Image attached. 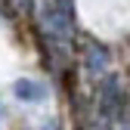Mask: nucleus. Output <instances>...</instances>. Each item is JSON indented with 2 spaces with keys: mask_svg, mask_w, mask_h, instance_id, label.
<instances>
[{
  "mask_svg": "<svg viewBox=\"0 0 130 130\" xmlns=\"http://www.w3.org/2000/svg\"><path fill=\"white\" fill-rule=\"evenodd\" d=\"M40 130H62V124H59V121H46Z\"/></svg>",
  "mask_w": 130,
  "mask_h": 130,
  "instance_id": "nucleus-3",
  "label": "nucleus"
},
{
  "mask_svg": "<svg viewBox=\"0 0 130 130\" xmlns=\"http://www.w3.org/2000/svg\"><path fill=\"white\" fill-rule=\"evenodd\" d=\"M108 62H111V53H108V46L105 43H90L87 46V56H84V68L90 74H105L108 71Z\"/></svg>",
  "mask_w": 130,
  "mask_h": 130,
  "instance_id": "nucleus-1",
  "label": "nucleus"
},
{
  "mask_svg": "<svg viewBox=\"0 0 130 130\" xmlns=\"http://www.w3.org/2000/svg\"><path fill=\"white\" fill-rule=\"evenodd\" d=\"M12 90H15V96H19L22 102H37V99L46 96V90L37 84V80H31V77H19V80L12 84Z\"/></svg>",
  "mask_w": 130,
  "mask_h": 130,
  "instance_id": "nucleus-2",
  "label": "nucleus"
}]
</instances>
